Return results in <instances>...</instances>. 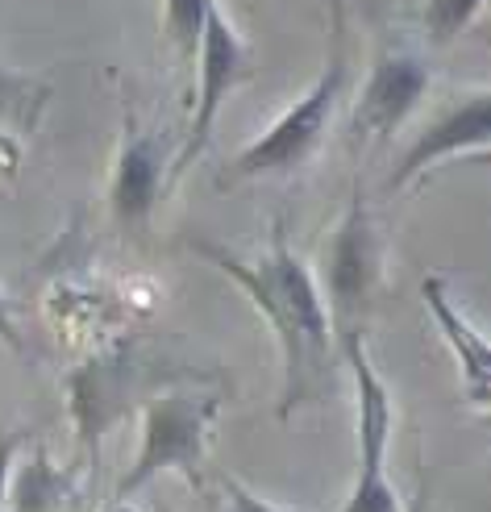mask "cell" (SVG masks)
<instances>
[{"label": "cell", "instance_id": "6da1fadb", "mask_svg": "<svg viewBox=\"0 0 491 512\" xmlns=\"http://www.w3.org/2000/svg\"><path fill=\"white\" fill-rule=\"evenodd\" d=\"M188 250L217 267L271 325L279 346V421H292L300 408L325 400L333 392L342 350L325 313L321 284L292 250L288 225H271V246L258 259H242L209 238H188Z\"/></svg>", "mask_w": 491, "mask_h": 512}, {"label": "cell", "instance_id": "7a4b0ae2", "mask_svg": "<svg viewBox=\"0 0 491 512\" xmlns=\"http://www.w3.org/2000/svg\"><path fill=\"white\" fill-rule=\"evenodd\" d=\"M138 413H142L138 454L117 483L113 508L142 496L150 483L167 471H179L188 483L200 488L204 483V454H209V433H213V421L221 413V396L167 388V392H150L138 404Z\"/></svg>", "mask_w": 491, "mask_h": 512}, {"label": "cell", "instance_id": "3957f363", "mask_svg": "<svg viewBox=\"0 0 491 512\" xmlns=\"http://www.w3.org/2000/svg\"><path fill=\"white\" fill-rule=\"evenodd\" d=\"M342 92H346L342 25H333V55H329L325 71L317 75V84L308 88L292 109H283L254 142H246L238 155L229 159L217 188H238V184H250V179H275V175L300 171L308 159L317 155L329 121H333V113H338Z\"/></svg>", "mask_w": 491, "mask_h": 512}, {"label": "cell", "instance_id": "277c9868", "mask_svg": "<svg viewBox=\"0 0 491 512\" xmlns=\"http://www.w3.org/2000/svg\"><path fill=\"white\" fill-rule=\"evenodd\" d=\"M154 371H167V363L163 358L154 363L142 342H113L88 354L67 375V408H71L75 442L92 458V467L100 458V442L129 417V408H138L150 392H159V379H175Z\"/></svg>", "mask_w": 491, "mask_h": 512}, {"label": "cell", "instance_id": "5b68a950", "mask_svg": "<svg viewBox=\"0 0 491 512\" xmlns=\"http://www.w3.org/2000/svg\"><path fill=\"white\" fill-rule=\"evenodd\" d=\"M383 279V242L367 204V188L354 184L350 204L329 238V254H325V313L333 325V338L338 350L346 342L367 338L371 325V309H375V292Z\"/></svg>", "mask_w": 491, "mask_h": 512}, {"label": "cell", "instance_id": "8992f818", "mask_svg": "<svg viewBox=\"0 0 491 512\" xmlns=\"http://www.w3.org/2000/svg\"><path fill=\"white\" fill-rule=\"evenodd\" d=\"M342 363L354 375V438H358V471L354 488L338 512H404L400 492L387 471L392 446V392L367 354V338L342 346Z\"/></svg>", "mask_w": 491, "mask_h": 512}, {"label": "cell", "instance_id": "52a82bcc", "mask_svg": "<svg viewBox=\"0 0 491 512\" xmlns=\"http://www.w3.org/2000/svg\"><path fill=\"white\" fill-rule=\"evenodd\" d=\"M246 75H250V55L234 30V21H229L213 0L209 17H204V30H200V46H196V105H192V121H188V138L171 163V184L209 150L225 100L234 96V88Z\"/></svg>", "mask_w": 491, "mask_h": 512}, {"label": "cell", "instance_id": "ba28073f", "mask_svg": "<svg viewBox=\"0 0 491 512\" xmlns=\"http://www.w3.org/2000/svg\"><path fill=\"white\" fill-rule=\"evenodd\" d=\"M487 138H491V92L487 88H475L471 96L454 100V105L442 117H433L425 130L408 142V150L400 155L396 171L387 175L383 192L396 196V192L412 188L417 179H425L437 163H446V159L483 155Z\"/></svg>", "mask_w": 491, "mask_h": 512}, {"label": "cell", "instance_id": "9c48e42d", "mask_svg": "<svg viewBox=\"0 0 491 512\" xmlns=\"http://www.w3.org/2000/svg\"><path fill=\"white\" fill-rule=\"evenodd\" d=\"M429 92V67L417 55H383L363 92L354 100V113H350V138L358 146H379L392 138L400 125L417 113V105Z\"/></svg>", "mask_w": 491, "mask_h": 512}, {"label": "cell", "instance_id": "30bf717a", "mask_svg": "<svg viewBox=\"0 0 491 512\" xmlns=\"http://www.w3.org/2000/svg\"><path fill=\"white\" fill-rule=\"evenodd\" d=\"M167 184H171V167L163 159V138L142 130L129 117L117 150V167L109 179V213L121 234H146Z\"/></svg>", "mask_w": 491, "mask_h": 512}, {"label": "cell", "instance_id": "8fae6325", "mask_svg": "<svg viewBox=\"0 0 491 512\" xmlns=\"http://www.w3.org/2000/svg\"><path fill=\"white\" fill-rule=\"evenodd\" d=\"M421 296H425V309L437 325V334L446 338L454 363H458V375H462V392H467L475 413H487V400H491V346L483 338V329L458 309L450 300V288L442 275H429L421 284Z\"/></svg>", "mask_w": 491, "mask_h": 512}, {"label": "cell", "instance_id": "7c38bea8", "mask_svg": "<svg viewBox=\"0 0 491 512\" xmlns=\"http://www.w3.org/2000/svg\"><path fill=\"white\" fill-rule=\"evenodd\" d=\"M46 105H50V84L0 63V121L21 134H34Z\"/></svg>", "mask_w": 491, "mask_h": 512}, {"label": "cell", "instance_id": "4fadbf2b", "mask_svg": "<svg viewBox=\"0 0 491 512\" xmlns=\"http://www.w3.org/2000/svg\"><path fill=\"white\" fill-rule=\"evenodd\" d=\"M9 496H13V512H59L71 500V483L38 450L34 463H25V471L17 475V488H9Z\"/></svg>", "mask_w": 491, "mask_h": 512}, {"label": "cell", "instance_id": "5bb4252c", "mask_svg": "<svg viewBox=\"0 0 491 512\" xmlns=\"http://www.w3.org/2000/svg\"><path fill=\"white\" fill-rule=\"evenodd\" d=\"M209 9H213V0H167V38H171L184 67H192V59H196L200 30H204Z\"/></svg>", "mask_w": 491, "mask_h": 512}, {"label": "cell", "instance_id": "9a60e30c", "mask_svg": "<svg viewBox=\"0 0 491 512\" xmlns=\"http://www.w3.org/2000/svg\"><path fill=\"white\" fill-rule=\"evenodd\" d=\"M479 9L483 0H425V34L433 38V46H450L471 30Z\"/></svg>", "mask_w": 491, "mask_h": 512}, {"label": "cell", "instance_id": "2e32d148", "mask_svg": "<svg viewBox=\"0 0 491 512\" xmlns=\"http://www.w3.org/2000/svg\"><path fill=\"white\" fill-rule=\"evenodd\" d=\"M217 492H221L217 512H292V508H283V504H271L267 496H258L254 488H246V483L234 479V475H221L217 479Z\"/></svg>", "mask_w": 491, "mask_h": 512}, {"label": "cell", "instance_id": "e0dca14e", "mask_svg": "<svg viewBox=\"0 0 491 512\" xmlns=\"http://www.w3.org/2000/svg\"><path fill=\"white\" fill-rule=\"evenodd\" d=\"M30 433H0V512L9 508V488H13V463L21 454V442Z\"/></svg>", "mask_w": 491, "mask_h": 512}, {"label": "cell", "instance_id": "ac0fdd59", "mask_svg": "<svg viewBox=\"0 0 491 512\" xmlns=\"http://www.w3.org/2000/svg\"><path fill=\"white\" fill-rule=\"evenodd\" d=\"M0 342H5L17 358H30V342H25L21 325H17V309H13V300L5 292H0Z\"/></svg>", "mask_w": 491, "mask_h": 512}, {"label": "cell", "instance_id": "d6986e66", "mask_svg": "<svg viewBox=\"0 0 491 512\" xmlns=\"http://www.w3.org/2000/svg\"><path fill=\"white\" fill-rule=\"evenodd\" d=\"M404 512H433V492H429V479L417 483V496L404 504Z\"/></svg>", "mask_w": 491, "mask_h": 512}, {"label": "cell", "instance_id": "ffe728a7", "mask_svg": "<svg viewBox=\"0 0 491 512\" xmlns=\"http://www.w3.org/2000/svg\"><path fill=\"white\" fill-rule=\"evenodd\" d=\"M333 21L342 25V0H333Z\"/></svg>", "mask_w": 491, "mask_h": 512}]
</instances>
